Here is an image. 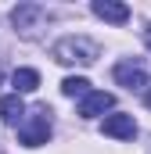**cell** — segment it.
<instances>
[{
	"label": "cell",
	"mask_w": 151,
	"mask_h": 154,
	"mask_svg": "<svg viewBox=\"0 0 151 154\" xmlns=\"http://www.w3.org/2000/svg\"><path fill=\"white\" fill-rule=\"evenodd\" d=\"M115 82L126 86V90H144L148 86V72H144V65L137 57H126V61L115 65Z\"/></svg>",
	"instance_id": "obj_4"
},
{
	"label": "cell",
	"mask_w": 151,
	"mask_h": 154,
	"mask_svg": "<svg viewBox=\"0 0 151 154\" xmlns=\"http://www.w3.org/2000/svg\"><path fill=\"white\" fill-rule=\"evenodd\" d=\"M112 104H115L112 93H104V90H90V93L79 100V115H83V118H97V115H104Z\"/></svg>",
	"instance_id": "obj_5"
},
{
	"label": "cell",
	"mask_w": 151,
	"mask_h": 154,
	"mask_svg": "<svg viewBox=\"0 0 151 154\" xmlns=\"http://www.w3.org/2000/svg\"><path fill=\"white\" fill-rule=\"evenodd\" d=\"M101 57V47L86 36H65L54 43V61L58 65H94Z\"/></svg>",
	"instance_id": "obj_1"
},
{
	"label": "cell",
	"mask_w": 151,
	"mask_h": 154,
	"mask_svg": "<svg viewBox=\"0 0 151 154\" xmlns=\"http://www.w3.org/2000/svg\"><path fill=\"white\" fill-rule=\"evenodd\" d=\"M97 18H104V22H112V25H126L130 22V7L126 4H119V0H94V7H90Z\"/></svg>",
	"instance_id": "obj_6"
},
{
	"label": "cell",
	"mask_w": 151,
	"mask_h": 154,
	"mask_svg": "<svg viewBox=\"0 0 151 154\" xmlns=\"http://www.w3.org/2000/svg\"><path fill=\"white\" fill-rule=\"evenodd\" d=\"M47 22H50V11L40 7V4H18L11 11V25L22 39H36L40 29H47Z\"/></svg>",
	"instance_id": "obj_2"
},
{
	"label": "cell",
	"mask_w": 151,
	"mask_h": 154,
	"mask_svg": "<svg viewBox=\"0 0 151 154\" xmlns=\"http://www.w3.org/2000/svg\"><path fill=\"white\" fill-rule=\"evenodd\" d=\"M0 118H4L7 125H14V129L25 122V104H22V97H18V93L0 97Z\"/></svg>",
	"instance_id": "obj_8"
},
{
	"label": "cell",
	"mask_w": 151,
	"mask_h": 154,
	"mask_svg": "<svg viewBox=\"0 0 151 154\" xmlns=\"http://www.w3.org/2000/svg\"><path fill=\"white\" fill-rule=\"evenodd\" d=\"M18 140H22L25 147H43V143L50 140V111H47V108L29 111L25 122L18 125Z\"/></svg>",
	"instance_id": "obj_3"
},
{
	"label": "cell",
	"mask_w": 151,
	"mask_h": 154,
	"mask_svg": "<svg viewBox=\"0 0 151 154\" xmlns=\"http://www.w3.org/2000/svg\"><path fill=\"white\" fill-rule=\"evenodd\" d=\"M101 129H104V136H115V140H133V136H137L133 115H108Z\"/></svg>",
	"instance_id": "obj_7"
},
{
	"label": "cell",
	"mask_w": 151,
	"mask_h": 154,
	"mask_svg": "<svg viewBox=\"0 0 151 154\" xmlns=\"http://www.w3.org/2000/svg\"><path fill=\"white\" fill-rule=\"evenodd\" d=\"M61 93H65V97H86V93H90V82L83 75H69L61 82Z\"/></svg>",
	"instance_id": "obj_10"
},
{
	"label": "cell",
	"mask_w": 151,
	"mask_h": 154,
	"mask_svg": "<svg viewBox=\"0 0 151 154\" xmlns=\"http://www.w3.org/2000/svg\"><path fill=\"white\" fill-rule=\"evenodd\" d=\"M144 43H148V50H151V25L144 29Z\"/></svg>",
	"instance_id": "obj_11"
},
{
	"label": "cell",
	"mask_w": 151,
	"mask_h": 154,
	"mask_svg": "<svg viewBox=\"0 0 151 154\" xmlns=\"http://www.w3.org/2000/svg\"><path fill=\"white\" fill-rule=\"evenodd\" d=\"M11 82H14V93H33L40 86V72L36 68H14Z\"/></svg>",
	"instance_id": "obj_9"
},
{
	"label": "cell",
	"mask_w": 151,
	"mask_h": 154,
	"mask_svg": "<svg viewBox=\"0 0 151 154\" xmlns=\"http://www.w3.org/2000/svg\"><path fill=\"white\" fill-rule=\"evenodd\" d=\"M144 104H148V108H151V90H148V97H144Z\"/></svg>",
	"instance_id": "obj_12"
}]
</instances>
